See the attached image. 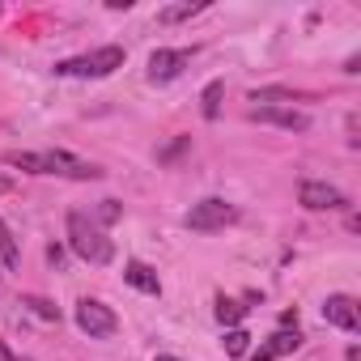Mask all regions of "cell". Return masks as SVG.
Returning a JSON list of instances; mask_svg holds the SVG:
<instances>
[{
    "instance_id": "obj_1",
    "label": "cell",
    "mask_w": 361,
    "mask_h": 361,
    "mask_svg": "<svg viewBox=\"0 0 361 361\" xmlns=\"http://www.w3.org/2000/svg\"><path fill=\"white\" fill-rule=\"evenodd\" d=\"M68 247H73L85 264H111V255H115V243H111L85 213H73V217H68Z\"/></svg>"
},
{
    "instance_id": "obj_2",
    "label": "cell",
    "mask_w": 361,
    "mask_h": 361,
    "mask_svg": "<svg viewBox=\"0 0 361 361\" xmlns=\"http://www.w3.org/2000/svg\"><path fill=\"white\" fill-rule=\"evenodd\" d=\"M115 68H123V47H98L81 60H60L56 64L60 77H111Z\"/></svg>"
},
{
    "instance_id": "obj_3",
    "label": "cell",
    "mask_w": 361,
    "mask_h": 361,
    "mask_svg": "<svg viewBox=\"0 0 361 361\" xmlns=\"http://www.w3.org/2000/svg\"><path fill=\"white\" fill-rule=\"evenodd\" d=\"M234 221H238V209H234L230 200H217V196L192 204V213H188V230H200V234L226 230V226H234Z\"/></svg>"
},
{
    "instance_id": "obj_4",
    "label": "cell",
    "mask_w": 361,
    "mask_h": 361,
    "mask_svg": "<svg viewBox=\"0 0 361 361\" xmlns=\"http://www.w3.org/2000/svg\"><path fill=\"white\" fill-rule=\"evenodd\" d=\"M77 327H81L85 336L102 340V336H115L119 319H115L111 306H102V302H94V298H81V302H77Z\"/></svg>"
},
{
    "instance_id": "obj_5",
    "label": "cell",
    "mask_w": 361,
    "mask_h": 361,
    "mask_svg": "<svg viewBox=\"0 0 361 361\" xmlns=\"http://www.w3.org/2000/svg\"><path fill=\"white\" fill-rule=\"evenodd\" d=\"M298 204L310 209V213H336V209H348V196L331 183H314V178H306V183L298 188Z\"/></svg>"
},
{
    "instance_id": "obj_6",
    "label": "cell",
    "mask_w": 361,
    "mask_h": 361,
    "mask_svg": "<svg viewBox=\"0 0 361 361\" xmlns=\"http://www.w3.org/2000/svg\"><path fill=\"white\" fill-rule=\"evenodd\" d=\"M247 119L251 123H276V128H289V132H306L310 128V115H302L293 106H251Z\"/></svg>"
},
{
    "instance_id": "obj_7",
    "label": "cell",
    "mask_w": 361,
    "mask_h": 361,
    "mask_svg": "<svg viewBox=\"0 0 361 361\" xmlns=\"http://www.w3.org/2000/svg\"><path fill=\"white\" fill-rule=\"evenodd\" d=\"M43 166H47V174H60V178H98L102 174L98 166H90V161H81V157H73L64 149L43 153Z\"/></svg>"
},
{
    "instance_id": "obj_8",
    "label": "cell",
    "mask_w": 361,
    "mask_h": 361,
    "mask_svg": "<svg viewBox=\"0 0 361 361\" xmlns=\"http://www.w3.org/2000/svg\"><path fill=\"white\" fill-rule=\"evenodd\" d=\"M188 64H192V51H166V47H157L149 56V77L153 81H174Z\"/></svg>"
},
{
    "instance_id": "obj_9",
    "label": "cell",
    "mask_w": 361,
    "mask_h": 361,
    "mask_svg": "<svg viewBox=\"0 0 361 361\" xmlns=\"http://www.w3.org/2000/svg\"><path fill=\"white\" fill-rule=\"evenodd\" d=\"M323 319H327L331 327H340V331H357V302L344 298V293H331V298L323 302Z\"/></svg>"
},
{
    "instance_id": "obj_10",
    "label": "cell",
    "mask_w": 361,
    "mask_h": 361,
    "mask_svg": "<svg viewBox=\"0 0 361 361\" xmlns=\"http://www.w3.org/2000/svg\"><path fill=\"white\" fill-rule=\"evenodd\" d=\"M298 348H302L298 327H293V331H276V336H268V340L251 353V361H276V357H289V353H298Z\"/></svg>"
},
{
    "instance_id": "obj_11",
    "label": "cell",
    "mask_w": 361,
    "mask_h": 361,
    "mask_svg": "<svg viewBox=\"0 0 361 361\" xmlns=\"http://www.w3.org/2000/svg\"><path fill=\"white\" fill-rule=\"evenodd\" d=\"M123 281L132 285V289H140V293H161V281H157V272L149 268V264H140V259H132L128 268H123Z\"/></svg>"
},
{
    "instance_id": "obj_12",
    "label": "cell",
    "mask_w": 361,
    "mask_h": 361,
    "mask_svg": "<svg viewBox=\"0 0 361 361\" xmlns=\"http://www.w3.org/2000/svg\"><path fill=\"white\" fill-rule=\"evenodd\" d=\"M204 5H200V0H183V5H166L161 13H157V22L161 26H174V22H183V18H196Z\"/></svg>"
},
{
    "instance_id": "obj_13",
    "label": "cell",
    "mask_w": 361,
    "mask_h": 361,
    "mask_svg": "<svg viewBox=\"0 0 361 361\" xmlns=\"http://www.w3.org/2000/svg\"><path fill=\"white\" fill-rule=\"evenodd\" d=\"M221 98H226V81H213V85L200 94V111H204V119H217V111H221Z\"/></svg>"
},
{
    "instance_id": "obj_14",
    "label": "cell",
    "mask_w": 361,
    "mask_h": 361,
    "mask_svg": "<svg viewBox=\"0 0 361 361\" xmlns=\"http://www.w3.org/2000/svg\"><path fill=\"white\" fill-rule=\"evenodd\" d=\"M5 161H9V166H18V170H30V174H47L43 153H18V149H9V153H5Z\"/></svg>"
},
{
    "instance_id": "obj_15",
    "label": "cell",
    "mask_w": 361,
    "mask_h": 361,
    "mask_svg": "<svg viewBox=\"0 0 361 361\" xmlns=\"http://www.w3.org/2000/svg\"><path fill=\"white\" fill-rule=\"evenodd\" d=\"M22 306H30L39 319H47V323H60V306L56 302H47V298H39V293H22Z\"/></svg>"
},
{
    "instance_id": "obj_16",
    "label": "cell",
    "mask_w": 361,
    "mask_h": 361,
    "mask_svg": "<svg viewBox=\"0 0 361 361\" xmlns=\"http://www.w3.org/2000/svg\"><path fill=\"white\" fill-rule=\"evenodd\" d=\"M243 314H247V306H243V302H234V298H226V293L217 298V319H221L226 327H238V323H243Z\"/></svg>"
},
{
    "instance_id": "obj_17",
    "label": "cell",
    "mask_w": 361,
    "mask_h": 361,
    "mask_svg": "<svg viewBox=\"0 0 361 361\" xmlns=\"http://www.w3.org/2000/svg\"><path fill=\"white\" fill-rule=\"evenodd\" d=\"M0 259H5V268H18L22 264V251H18V243H13V234H9L5 221H0Z\"/></svg>"
},
{
    "instance_id": "obj_18",
    "label": "cell",
    "mask_w": 361,
    "mask_h": 361,
    "mask_svg": "<svg viewBox=\"0 0 361 361\" xmlns=\"http://www.w3.org/2000/svg\"><path fill=\"white\" fill-rule=\"evenodd\" d=\"M188 149H192V136H174L166 149H157V161H161V166H170L178 153H188Z\"/></svg>"
},
{
    "instance_id": "obj_19",
    "label": "cell",
    "mask_w": 361,
    "mask_h": 361,
    "mask_svg": "<svg viewBox=\"0 0 361 361\" xmlns=\"http://www.w3.org/2000/svg\"><path fill=\"white\" fill-rule=\"evenodd\" d=\"M251 102H298L293 90H251Z\"/></svg>"
},
{
    "instance_id": "obj_20",
    "label": "cell",
    "mask_w": 361,
    "mask_h": 361,
    "mask_svg": "<svg viewBox=\"0 0 361 361\" xmlns=\"http://www.w3.org/2000/svg\"><path fill=\"white\" fill-rule=\"evenodd\" d=\"M247 340H251V336H247L243 327L226 331V353H230V357H243V353H247Z\"/></svg>"
},
{
    "instance_id": "obj_21",
    "label": "cell",
    "mask_w": 361,
    "mask_h": 361,
    "mask_svg": "<svg viewBox=\"0 0 361 361\" xmlns=\"http://www.w3.org/2000/svg\"><path fill=\"white\" fill-rule=\"evenodd\" d=\"M119 217H123L119 200H102V209H98V221H102V226H111V221H119Z\"/></svg>"
},
{
    "instance_id": "obj_22",
    "label": "cell",
    "mask_w": 361,
    "mask_h": 361,
    "mask_svg": "<svg viewBox=\"0 0 361 361\" xmlns=\"http://www.w3.org/2000/svg\"><path fill=\"white\" fill-rule=\"evenodd\" d=\"M47 259H51V264L60 268V264H64V251H60V247H47Z\"/></svg>"
},
{
    "instance_id": "obj_23",
    "label": "cell",
    "mask_w": 361,
    "mask_h": 361,
    "mask_svg": "<svg viewBox=\"0 0 361 361\" xmlns=\"http://www.w3.org/2000/svg\"><path fill=\"white\" fill-rule=\"evenodd\" d=\"M0 361H22V357H13V353H9L5 344H0Z\"/></svg>"
},
{
    "instance_id": "obj_24",
    "label": "cell",
    "mask_w": 361,
    "mask_h": 361,
    "mask_svg": "<svg viewBox=\"0 0 361 361\" xmlns=\"http://www.w3.org/2000/svg\"><path fill=\"white\" fill-rule=\"evenodd\" d=\"M348 361H361V348H357V344L348 348Z\"/></svg>"
},
{
    "instance_id": "obj_25",
    "label": "cell",
    "mask_w": 361,
    "mask_h": 361,
    "mask_svg": "<svg viewBox=\"0 0 361 361\" xmlns=\"http://www.w3.org/2000/svg\"><path fill=\"white\" fill-rule=\"evenodd\" d=\"M9 188H13V183H9V178H5V174H0V192H9Z\"/></svg>"
},
{
    "instance_id": "obj_26",
    "label": "cell",
    "mask_w": 361,
    "mask_h": 361,
    "mask_svg": "<svg viewBox=\"0 0 361 361\" xmlns=\"http://www.w3.org/2000/svg\"><path fill=\"white\" fill-rule=\"evenodd\" d=\"M157 361H174V357H157Z\"/></svg>"
}]
</instances>
